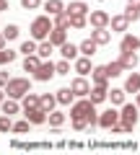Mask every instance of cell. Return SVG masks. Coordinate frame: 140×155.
Returning <instances> with one entry per match:
<instances>
[{
  "label": "cell",
  "instance_id": "obj_1",
  "mask_svg": "<svg viewBox=\"0 0 140 155\" xmlns=\"http://www.w3.org/2000/svg\"><path fill=\"white\" fill-rule=\"evenodd\" d=\"M70 119H88V127H99V111H96V104L88 98V96L73 101V106H70Z\"/></svg>",
  "mask_w": 140,
  "mask_h": 155
},
{
  "label": "cell",
  "instance_id": "obj_2",
  "mask_svg": "<svg viewBox=\"0 0 140 155\" xmlns=\"http://www.w3.org/2000/svg\"><path fill=\"white\" fill-rule=\"evenodd\" d=\"M55 28V21H52V16H36L31 21V39H36V41H44V39H50V31Z\"/></svg>",
  "mask_w": 140,
  "mask_h": 155
},
{
  "label": "cell",
  "instance_id": "obj_3",
  "mask_svg": "<svg viewBox=\"0 0 140 155\" xmlns=\"http://www.w3.org/2000/svg\"><path fill=\"white\" fill-rule=\"evenodd\" d=\"M31 91V83H29V78H11L5 85V93L8 98H23V96Z\"/></svg>",
  "mask_w": 140,
  "mask_h": 155
},
{
  "label": "cell",
  "instance_id": "obj_4",
  "mask_svg": "<svg viewBox=\"0 0 140 155\" xmlns=\"http://www.w3.org/2000/svg\"><path fill=\"white\" fill-rule=\"evenodd\" d=\"M138 104H122V109H119V124H122L127 132H132L135 124H138Z\"/></svg>",
  "mask_w": 140,
  "mask_h": 155
},
{
  "label": "cell",
  "instance_id": "obj_5",
  "mask_svg": "<svg viewBox=\"0 0 140 155\" xmlns=\"http://www.w3.org/2000/svg\"><path fill=\"white\" fill-rule=\"evenodd\" d=\"M57 75V65L52 60H42L39 70L34 72V80H39V83H47V80H52V78Z\"/></svg>",
  "mask_w": 140,
  "mask_h": 155
},
{
  "label": "cell",
  "instance_id": "obj_6",
  "mask_svg": "<svg viewBox=\"0 0 140 155\" xmlns=\"http://www.w3.org/2000/svg\"><path fill=\"white\" fill-rule=\"evenodd\" d=\"M114 124H119V111L117 109H107L99 114V127L101 129H112Z\"/></svg>",
  "mask_w": 140,
  "mask_h": 155
},
{
  "label": "cell",
  "instance_id": "obj_7",
  "mask_svg": "<svg viewBox=\"0 0 140 155\" xmlns=\"http://www.w3.org/2000/svg\"><path fill=\"white\" fill-rule=\"evenodd\" d=\"M109 21H112V16H109L107 11H91V13H88V23H91L94 28L109 26Z\"/></svg>",
  "mask_w": 140,
  "mask_h": 155
},
{
  "label": "cell",
  "instance_id": "obj_8",
  "mask_svg": "<svg viewBox=\"0 0 140 155\" xmlns=\"http://www.w3.org/2000/svg\"><path fill=\"white\" fill-rule=\"evenodd\" d=\"M91 80H94V85H107V88H109V72H107V65H96L94 70H91Z\"/></svg>",
  "mask_w": 140,
  "mask_h": 155
},
{
  "label": "cell",
  "instance_id": "obj_9",
  "mask_svg": "<svg viewBox=\"0 0 140 155\" xmlns=\"http://www.w3.org/2000/svg\"><path fill=\"white\" fill-rule=\"evenodd\" d=\"M140 49V39L135 34H122V41H119V52H138Z\"/></svg>",
  "mask_w": 140,
  "mask_h": 155
},
{
  "label": "cell",
  "instance_id": "obj_10",
  "mask_svg": "<svg viewBox=\"0 0 140 155\" xmlns=\"http://www.w3.org/2000/svg\"><path fill=\"white\" fill-rule=\"evenodd\" d=\"M130 18L125 16V13H119V16H112V21H109V26H112V31H117V34H127V28H130Z\"/></svg>",
  "mask_w": 140,
  "mask_h": 155
},
{
  "label": "cell",
  "instance_id": "obj_11",
  "mask_svg": "<svg viewBox=\"0 0 140 155\" xmlns=\"http://www.w3.org/2000/svg\"><path fill=\"white\" fill-rule=\"evenodd\" d=\"M70 88H73V93L78 96V98H86V96L91 93V85H88V80H86L83 75H80V78H75L73 83H70Z\"/></svg>",
  "mask_w": 140,
  "mask_h": 155
},
{
  "label": "cell",
  "instance_id": "obj_12",
  "mask_svg": "<svg viewBox=\"0 0 140 155\" xmlns=\"http://www.w3.org/2000/svg\"><path fill=\"white\" fill-rule=\"evenodd\" d=\"M91 39H94L99 47H104V44H109V41H112V31H109V26L94 28V31H91Z\"/></svg>",
  "mask_w": 140,
  "mask_h": 155
},
{
  "label": "cell",
  "instance_id": "obj_13",
  "mask_svg": "<svg viewBox=\"0 0 140 155\" xmlns=\"http://www.w3.org/2000/svg\"><path fill=\"white\" fill-rule=\"evenodd\" d=\"M23 116H26L31 124H44L47 122V111L42 109V106H36V109H29V111H23Z\"/></svg>",
  "mask_w": 140,
  "mask_h": 155
},
{
  "label": "cell",
  "instance_id": "obj_14",
  "mask_svg": "<svg viewBox=\"0 0 140 155\" xmlns=\"http://www.w3.org/2000/svg\"><path fill=\"white\" fill-rule=\"evenodd\" d=\"M88 98L94 101L96 106L104 104V101L109 98V88H107V85H94V88H91V93H88Z\"/></svg>",
  "mask_w": 140,
  "mask_h": 155
},
{
  "label": "cell",
  "instance_id": "obj_15",
  "mask_svg": "<svg viewBox=\"0 0 140 155\" xmlns=\"http://www.w3.org/2000/svg\"><path fill=\"white\" fill-rule=\"evenodd\" d=\"M60 54L62 57H65V60H78V57H80V47L78 44H70V41H65V44H62L60 47Z\"/></svg>",
  "mask_w": 140,
  "mask_h": 155
},
{
  "label": "cell",
  "instance_id": "obj_16",
  "mask_svg": "<svg viewBox=\"0 0 140 155\" xmlns=\"http://www.w3.org/2000/svg\"><path fill=\"white\" fill-rule=\"evenodd\" d=\"M75 72H78V75H88L91 70H94V65H91V57H86V54H80L78 60H75Z\"/></svg>",
  "mask_w": 140,
  "mask_h": 155
},
{
  "label": "cell",
  "instance_id": "obj_17",
  "mask_svg": "<svg viewBox=\"0 0 140 155\" xmlns=\"http://www.w3.org/2000/svg\"><path fill=\"white\" fill-rule=\"evenodd\" d=\"M55 96H57V104H62V106H70L75 98H78V96L73 93V88H60Z\"/></svg>",
  "mask_w": 140,
  "mask_h": 155
},
{
  "label": "cell",
  "instance_id": "obj_18",
  "mask_svg": "<svg viewBox=\"0 0 140 155\" xmlns=\"http://www.w3.org/2000/svg\"><path fill=\"white\" fill-rule=\"evenodd\" d=\"M50 41H52V44H55V47H62V44H65V41H67V28H52V31H50Z\"/></svg>",
  "mask_w": 140,
  "mask_h": 155
},
{
  "label": "cell",
  "instance_id": "obj_19",
  "mask_svg": "<svg viewBox=\"0 0 140 155\" xmlns=\"http://www.w3.org/2000/svg\"><path fill=\"white\" fill-rule=\"evenodd\" d=\"M125 91L127 93H138L140 91V72H130L127 80H125Z\"/></svg>",
  "mask_w": 140,
  "mask_h": 155
},
{
  "label": "cell",
  "instance_id": "obj_20",
  "mask_svg": "<svg viewBox=\"0 0 140 155\" xmlns=\"http://www.w3.org/2000/svg\"><path fill=\"white\" fill-rule=\"evenodd\" d=\"M0 111H3V114H8V116L18 114V111H21V106H18V98H5L3 104H0Z\"/></svg>",
  "mask_w": 140,
  "mask_h": 155
},
{
  "label": "cell",
  "instance_id": "obj_21",
  "mask_svg": "<svg viewBox=\"0 0 140 155\" xmlns=\"http://www.w3.org/2000/svg\"><path fill=\"white\" fill-rule=\"evenodd\" d=\"M39 106L50 114V111H55V106H57V96H52V93H42L39 96Z\"/></svg>",
  "mask_w": 140,
  "mask_h": 155
},
{
  "label": "cell",
  "instance_id": "obj_22",
  "mask_svg": "<svg viewBox=\"0 0 140 155\" xmlns=\"http://www.w3.org/2000/svg\"><path fill=\"white\" fill-rule=\"evenodd\" d=\"M78 47H80V54H86V57H94V54H96V49H99V44H96L91 36H88V39H83Z\"/></svg>",
  "mask_w": 140,
  "mask_h": 155
},
{
  "label": "cell",
  "instance_id": "obj_23",
  "mask_svg": "<svg viewBox=\"0 0 140 155\" xmlns=\"http://www.w3.org/2000/svg\"><path fill=\"white\" fill-rule=\"evenodd\" d=\"M119 62L125 65V70H135L138 67V54L135 52H122L119 54Z\"/></svg>",
  "mask_w": 140,
  "mask_h": 155
},
{
  "label": "cell",
  "instance_id": "obj_24",
  "mask_svg": "<svg viewBox=\"0 0 140 155\" xmlns=\"http://www.w3.org/2000/svg\"><path fill=\"white\" fill-rule=\"evenodd\" d=\"M42 65V57L39 54H26V60H23V70L26 72H36Z\"/></svg>",
  "mask_w": 140,
  "mask_h": 155
},
{
  "label": "cell",
  "instance_id": "obj_25",
  "mask_svg": "<svg viewBox=\"0 0 140 155\" xmlns=\"http://www.w3.org/2000/svg\"><path fill=\"white\" fill-rule=\"evenodd\" d=\"M65 11L67 13H86V16H88L91 8H88V3H83V0H73L70 5H65Z\"/></svg>",
  "mask_w": 140,
  "mask_h": 155
},
{
  "label": "cell",
  "instance_id": "obj_26",
  "mask_svg": "<svg viewBox=\"0 0 140 155\" xmlns=\"http://www.w3.org/2000/svg\"><path fill=\"white\" fill-rule=\"evenodd\" d=\"M52 49H55V44H52L50 39H44V41H39V47H36V54H39L42 60H50Z\"/></svg>",
  "mask_w": 140,
  "mask_h": 155
},
{
  "label": "cell",
  "instance_id": "obj_27",
  "mask_svg": "<svg viewBox=\"0 0 140 155\" xmlns=\"http://www.w3.org/2000/svg\"><path fill=\"white\" fill-rule=\"evenodd\" d=\"M70 26L73 28H86L88 26V16L86 13H70Z\"/></svg>",
  "mask_w": 140,
  "mask_h": 155
},
{
  "label": "cell",
  "instance_id": "obj_28",
  "mask_svg": "<svg viewBox=\"0 0 140 155\" xmlns=\"http://www.w3.org/2000/svg\"><path fill=\"white\" fill-rule=\"evenodd\" d=\"M52 21H55L57 28H73V26H70V13H67V11H62V13H57V16H52Z\"/></svg>",
  "mask_w": 140,
  "mask_h": 155
},
{
  "label": "cell",
  "instance_id": "obj_29",
  "mask_svg": "<svg viewBox=\"0 0 140 155\" xmlns=\"http://www.w3.org/2000/svg\"><path fill=\"white\" fill-rule=\"evenodd\" d=\"M125 93H127L125 88H112V91H109V101H112V106H122L125 104Z\"/></svg>",
  "mask_w": 140,
  "mask_h": 155
},
{
  "label": "cell",
  "instance_id": "obj_30",
  "mask_svg": "<svg viewBox=\"0 0 140 155\" xmlns=\"http://www.w3.org/2000/svg\"><path fill=\"white\" fill-rule=\"evenodd\" d=\"M47 122H50V127H62V124H65V114H62V111H50V114H47Z\"/></svg>",
  "mask_w": 140,
  "mask_h": 155
},
{
  "label": "cell",
  "instance_id": "obj_31",
  "mask_svg": "<svg viewBox=\"0 0 140 155\" xmlns=\"http://www.w3.org/2000/svg\"><path fill=\"white\" fill-rule=\"evenodd\" d=\"M44 11L50 13V16H57V13L65 11V5H62V0H47V3H44Z\"/></svg>",
  "mask_w": 140,
  "mask_h": 155
},
{
  "label": "cell",
  "instance_id": "obj_32",
  "mask_svg": "<svg viewBox=\"0 0 140 155\" xmlns=\"http://www.w3.org/2000/svg\"><path fill=\"white\" fill-rule=\"evenodd\" d=\"M21 101H23V104H21V106H23V111H29V109H36V106H39V96H36V93H31V91H29V93L23 96Z\"/></svg>",
  "mask_w": 140,
  "mask_h": 155
},
{
  "label": "cell",
  "instance_id": "obj_33",
  "mask_svg": "<svg viewBox=\"0 0 140 155\" xmlns=\"http://www.w3.org/2000/svg\"><path fill=\"white\" fill-rule=\"evenodd\" d=\"M107 72H109V78H119L125 72V65L119 60H114V62H109V65H107Z\"/></svg>",
  "mask_w": 140,
  "mask_h": 155
},
{
  "label": "cell",
  "instance_id": "obj_34",
  "mask_svg": "<svg viewBox=\"0 0 140 155\" xmlns=\"http://www.w3.org/2000/svg\"><path fill=\"white\" fill-rule=\"evenodd\" d=\"M36 47H39V41H36V39H29V41H23V44H21V49H18V52H23V54H36Z\"/></svg>",
  "mask_w": 140,
  "mask_h": 155
},
{
  "label": "cell",
  "instance_id": "obj_35",
  "mask_svg": "<svg viewBox=\"0 0 140 155\" xmlns=\"http://www.w3.org/2000/svg\"><path fill=\"white\" fill-rule=\"evenodd\" d=\"M3 34H5V39L11 41V39H18V34H21V28H18L16 23H8V26L3 28Z\"/></svg>",
  "mask_w": 140,
  "mask_h": 155
},
{
  "label": "cell",
  "instance_id": "obj_36",
  "mask_svg": "<svg viewBox=\"0 0 140 155\" xmlns=\"http://www.w3.org/2000/svg\"><path fill=\"white\" fill-rule=\"evenodd\" d=\"M13 60H16V52L3 47V49H0V65H8V62H13Z\"/></svg>",
  "mask_w": 140,
  "mask_h": 155
},
{
  "label": "cell",
  "instance_id": "obj_37",
  "mask_svg": "<svg viewBox=\"0 0 140 155\" xmlns=\"http://www.w3.org/2000/svg\"><path fill=\"white\" fill-rule=\"evenodd\" d=\"M29 127H31V122H29L26 116H23L21 122H13V132H18V134H23V132H29Z\"/></svg>",
  "mask_w": 140,
  "mask_h": 155
},
{
  "label": "cell",
  "instance_id": "obj_38",
  "mask_svg": "<svg viewBox=\"0 0 140 155\" xmlns=\"http://www.w3.org/2000/svg\"><path fill=\"white\" fill-rule=\"evenodd\" d=\"M0 132H13V122L8 114H0Z\"/></svg>",
  "mask_w": 140,
  "mask_h": 155
},
{
  "label": "cell",
  "instance_id": "obj_39",
  "mask_svg": "<svg viewBox=\"0 0 140 155\" xmlns=\"http://www.w3.org/2000/svg\"><path fill=\"white\" fill-rule=\"evenodd\" d=\"M67 72H70V60L62 57V60L57 62V75H67Z\"/></svg>",
  "mask_w": 140,
  "mask_h": 155
},
{
  "label": "cell",
  "instance_id": "obj_40",
  "mask_svg": "<svg viewBox=\"0 0 140 155\" xmlns=\"http://www.w3.org/2000/svg\"><path fill=\"white\" fill-rule=\"evenodd\" d=\"M21 5L26 11H36V8H42V0H21Z\"/></svg>",
  "mask_w": 140,
  "mask_h": 155
},
{
  "label": "cell",
  "instance_id": "obj_41",
  "mask_svg": "<svg viewBox=\"0 0 140 155\" xmlns=\"http://www.w3.org/2000/svg\"><path fill=\"white\" fill-rule=\"evenodd\" d=\"M125 16H127L130 18V21H138V18H140V8H125Z\"/></svg>",
  "mask_w": 140,
  "mask_h": 155
},
{
  "label": "cell",
  "instance_id": "obj_42",
  "mask_svg": "<svg viewBox=\"0 0 140 155\" xmlns=\"http://www.w3.org/2000/svg\"><path fill=\"white\" fill-rule=\"evenodd\" d=\"M73 127L78 129V132H83V129L88 127V119H73Z\"/></svg>",
  "mask_w": 140,
  "mask_h": 155
},
{
  "label": "cell",
  "instance_id": "obj_43",
  "mask_svg": "<svg viewBox=\"0 0 140 155\" xmlns=\"http://www.w3.org/2000/svg\"><path fill=\"white\" fill-rule=\"evenodd\" d=\"M8 80H11V78H8V72H0V88H5Z\"/></svg>",
  "mask_w": 140,
  "mask_h": 155
},
{
  "label": "cell",
  "instance_id": "obj_44",
  "mask_svg": "<svg viewBox=\"0 0 140 155\" xmlns=\"http://www.w3.org/2000/svg\"><path fill=\"white\" fill-rule=\"evenodd\" d=\"M127 5L130 8H140V0H127Z\"/></svg>",
  "mask_w": 140,
  "mask_h": 155
},
{
  "label": "cell",
  "instance_id": "obj_45",
  "mask_svg": "<svg viewBox=\"0 0 140 155\" xmlns=\"http://www.w3.org/2000/svg\"><path fill=\"white\" fill-rule=\"evenodd\" d=\"M5 41H8V39H5V34L0 31V49H3V47H5Z\"/></svg>",
  "mask_w": 140,
  "mask_h": 155
},
{
  "label": "cell",
  "instance_id": "obj_46",
  "mask_svg": "<svg viewBox=\"0 0 140 155\" xmlns=\"http://www.w3.org/2000/svg\"><path fill=\"white\" fill-rule=\"evenodd\" d=\"M3 11H8V0H0V13Z\"/></svg>",
  "mask_w": 140,
  "mask_h": 155
},
{
  "label": "cell",
  "instance_id": "obj_47",
  "mask_svg": "<svg viewBox=\"0 0 140 155\" xmlns=\"http://www.w3.org/2000/svg\"><path fill=\"white\" fill-rule=\"evenodd\" d=\"M8 98V93H5V91H3V88H0V104H3V101H5Z\"/></svg>",
  "mask_w": 140,
  "mask_h": 155
},
{
  "label": "cell",
  "instance_id": "obj_48",
  "mask_svg": "<svg viewBox=\"0 0 140 155\" xmlns=\"http://www.w3.org/2000/svg\"><path fill=\"white\" fill-rule=\"evenodd\" d=\"M135 104H138V109H140V91H138V101H135Z\"/></svg>",
  "mask_w": 140,
  "mask_h": 155
},
{
  "label": "cell",
  "instance_id": "obj_49",
  "mask_svg": "<svg viewBox=\"0 0 140 155\" xmlns=\"http://www.w3.org/2000/svg\"><path fill=\"white\" fill-rule=\"evenodd\" d=\"M0 114H3V111H0Z\"/></svg>",
  "mask_w": 140,
  "mask_h": 155
},
{
  "label": "cell",
  "instance_id": "obj_50",
  "mask_svg": "<svg viewBox=\"0 0 140 155\" xmlns=\"http://www.w3.org/2000/svg\"><path fill=\"white\" fill-rule=\"evenodd\" d=\"M99 3H101V0H99Z\"/></svg>",
  "mask_w": 140,
  "mask_h": 155
}]
</instances>
